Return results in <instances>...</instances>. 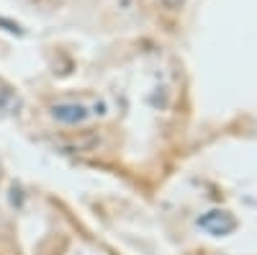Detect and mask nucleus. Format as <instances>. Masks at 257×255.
Returning <instances> with one entry per match:
<instances>
[{"mask_svg":"<svg viewBox=\"0 0 257 255\" xmlns=\"http://www.w3.org/2000/svg\"><path fill=\"white\" fill-rule=\"evenodd\" d=\"M198 227L206 229L213 237H224V235H231V232L237 229V219H234V214L226 209H211V211L198 217Z\"/></svg>","mask_w":257,"mask_h":255,"instance_id":"nucleus-1","label":"nucleus"},{"mask_svg":"<svg viewBox=\"0 0 257 255\" xmlns=\"http://www.w3.org/2000/svg\"><path fill=\"white\" fill-rule=\"evenodd\" d=\"M52 116L59 121V124H82V121H88L90 111H88V106L85 103H77V101H59L52 106Z\"/></svg>","mask_w":257,"mask_h":255,"instance_id":"nucleus-2","label":"nucleus"},{"mask_svg":"<svg viewBox=\"0 0 257 255\" xmlns=\"http://www.w3.org/2000/svg\"><path fill=\"white\" fill-rule=\"evenodd\" d=\"M11 109H18V98L11 93V91H3L0 88V114H6Z\"/></svg>","mask_w":257,"mask_h":255,"instance_id":"nucleus-3","label":"nucleus"}]
</instances>
